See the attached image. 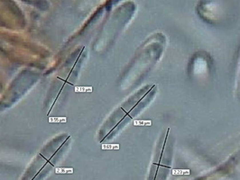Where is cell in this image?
<instances>
[{"mask_svg": "<svg viewBox=\"0 0 240 180\" xmlns=\"http://www.w3.org/2000/svg\"><path fill=\"white\" fill-rule=\"evenodd\" d=\"M56 174H72L73 169L72 168H63V167H59L55 169Z\"/></svg>", "mask_w": 240, "mask_h": 180, "instance_id": "cell-1", "label": "cell"}, {"mask_svg": "<svg viewBox=\"0 0 240 180\" xmlns=\"http://www.w3.org/2000/svg\"><path fill=\"white\" fill-rule=\"evenodd\" d=\"M67 120L65 117H60V118H54L51 117L49 118V123H65Z\"/></svg>", "mask_w": 240, "mask_h": 180, "instance_id": "cell-2", "label": "cell"}, {"mask_svg": "<svg viewBox=\"0 0 240 180\" xmlns=\"http://www.w3.org/2000/svg\"><path fill=\"white\" fill-rule=\"evenodd\" d=\"M87 89L92 90V88H91V86H90V88H85V86H83V88H82V86H76V88H75V91L76 92H86V91H89V90H87Z\"/></svg>", "mask_w": 240, "mask_h": 180, "instance_id": "cell-3", "label": "cell"}]
</instances>
